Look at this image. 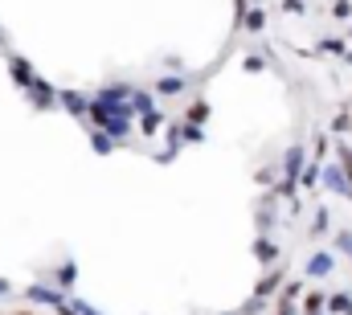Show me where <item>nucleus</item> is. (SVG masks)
Instances as JSON below:
<instances>
[{
	"instance_id": "obj_28",
	"label": "nucleus",
	"mask_w": 352,
	"mask_h": 315,
	"mask_svg": "<svg viewBox=\"0 0 352 315\" xmlns=\"http://www.w3.org/2000/svg\"><path fill=\"white\" fill-rule=\"evenodd\" d=\"M74 312H78V315H102L94 303H87V299H74Z\"/></svg>"
},
{
	"instance_id": "obj_5",
	"label": "nucleus",
	"mask_w": 352,
	"mask_h": 315,
	"mask_svg": "<svg viewBox=\"0 0 352 315\" xmlns=\"http://www.w3.org/2000/svg\"><path fill=\"white\" fill-rule=\"evenodd\" d=\"M58 107H62L66 115H74V119H82V123H87L90 94H82V90H58Z\"/></svg>"
},
{
	"instance_id": "obj_4",
	"label": "nucleus",
	"mask_w": 352,
	"mask_h": 315,
	"mask_svg": "<svg viewBox=\"0 0 352 315\" xmlns=\"http://www.w3.org/2000/svg\"><path fill=\"white\" fill-rule=\"evenodd\" d=\"M303 168H307V148H303V144L287 148V156H283V180H287V184H299Z\"/></svg>"
},
{
	"instance_id": "obj_34",
	"label": "nucleus",
	"mask_w": 352,
	"mask_h": 315,
	"mask_svg": "<svg viewBox=\"0 0 352 315\" xmlns=\"http://www.w3.org/2000/svg\"><path fill=\"white\" fill-rule=\"evenodd\" d=\"M221 315H238V312H221Z\"/></svg>"
},
{
	"instance_id": "obj_19",
	"label": "nucleus",
	"mask_w": 352,
	"mask_h": 315,
	"mask_svg": "<svg viewBox=\"0 0 352 315\" xmlns=\"http://www.w3.org/2000/svg\"><path fill=\"white\" fill-rule=\"evenodd\" d=\"M320 172H324V164H307L303 176H299V188H316L320 184Z\"/></svg>"
},
{
	"instance_id": "obj_32",
	"label": "nucleus",
	"mask_w": 352,
	"mask_h": 315,
	"mask_svg": "<svg viewBox=\"0 0 352 315\" xmlns=\"http://www.w3.org/2000/svg\"><path fill=\"white\" fill-rule=\"evenodd\" d=\"M8 291H12V283H8V279H0V295H8Z\"/></svg>"
},
{
	"instance_id": "obj_31",
	"label": "nucleus",
	"mask_w": 352,
	"mask_h": 315,
	"mask_svg": "<svg viewBox=\"0 0 352 315\" xmlns=\"http://www.w3.org/2000/svg\"><path fill=\"white\" fill-rule=\"evenodd\" d=\"M283 8L287 12H303V0H283Z\"/></svg>"
},
{
	"instance_id": "obj_8",
	"label": "nucleus",
	"mask_w": 352,
	"mask_h": 315,
	"mask_svg": "<svg viewBox=\"0 0 352 315\" xmlns=\"http://www.w3.org/2000/svg\"><path fill=\"white\" fill-rule=\"evenodd\" d=\"M131 94H135V86H131V82H115V86L94 90L90 98H94V102H131Z\"/></svg>"
},
{
	"instance_id": "obj_6",
	"label": "nucleus",
	"mask_w": 352,
	"mask_h": 315,
	"mask_svg": "<svg viewBox=\"0 0 352 315\" xmlns=\"http://www.w3.org/2000/svg\"><path fill=\"white\" fill-rule=\"evenodd\" d=\"M332 270H336V258H332L328 250H316V254L303 262V274H307V279H328Z\"/></svg>"
},
{
	"instance_id": "obj_11",
	"label": "nucleus",
	"mask_w": 352,
	"mask_h": 315,
	"mask_svg": "<svg viewBox=\"0 0 352 315\" xmlns=\"http://www.w3.org/2000/svg\"><path fill=\"white\" fill-rule=\"evenodd\" d=\"M131 111H135V119L156 115V111H160V107H156V90H140V86H135V94H131Z\"/></svg>"
},
{
	"instance_id": "obj_20",
	"label": "nucleus",
	"mask_w": 352,
	"mask_h": 315,
	"mask_svg": "<svg viewBox=\"0 0 352 315\" xmlns=\"http://www.w3.org/2000/svg\"><path fill=\"white\" fill-rule=\"evenodd\" d=\"M274 315H303V312H299V299L278 295V299H274Z\"/></svg>"
},
{
	"instance_id": "obj_35",
	"label": "nucleus",
	"mask_w": 352,
	"mask_h": 315,
	"mask_svg": "<svg viewBox=\"0 0 352 315\" xmlns=\"http://www.w3.org/2000/svg\"><path fill=\"white\" fill-rule=\"evenodd\" d=\"M16 315H33V312H16Z\"/></svg>"
},
{
	"instance_id": "obj_21",
	"label": "nucleus",
	"mask_w": 352,
	"mask_h": 315,
	"mask_svg": "<svg viewBox=\"0 0 352 315\" xmlns=\"http://www.w3.org/2000/svg\"><path fill=\"white\" fill-rule=\"evenodd\" d=\"M328 226H332V217H328V209H316V217H311V234H328Z\"/></svg>"
},
{
	"instance_id": "obj_7",
	"label": "nucleus",
	"mask_w": 352,
	"mask_h": 315,
	"mask_svg": "<svg viewBox=\"0 0 352 315\" xmlns=\"http://www.w3.org/2000/svg\"><path fill=\"white\" fill-rule=\"evenodd\" d=\"M8 74H12V82H16V90H29V82L37 78L33 62H29V58H21V54H12V58H8Z\"/></svg>"
},
{
	"instance_id": "obj_13",
	"label": "nucleus",
	"mask_w": 352,
	"mask_h": 315,
	"mask_svg": "<svg viewBox=\"0 0 352 315\" xmlns=\"http://www.w3.org/2000/svg\"><path fill=\"white\" fill-rule=\"evenodd\" d=\"M254 258H258L263 266H274V262H278V246H274L270 234H258V241H254Z\"/></svg>"
},
{
	"instance_id": "obj_1",
	"label": "nucleus",
	"mask_w": 352,
	"mask_h": 315,
	"mask_svg": "<svg viewBox=\"0 0 352 315\" xmlns=\"http://www.w3.org/2000/svg\"><path fill=\"white\" fill-rule=\"evenodd\" d=\"M25 303H37V307H66L70 299H66V291H58L54 283H29L25 287Z\"/></svg>"
},
{
	"instance_id": "obj_30",
	"label": "nucleus",
	"mask_w": 352,
	"mask_h": 315,
	"mask_svg": "<svg viewBox=\"0 0 352 315\" xmlns=\"http://www.w3.org/2000/svg\"><path fill=\"white\" fill-rule=\"evenodd\" d=\"M332 12H336V17H340V21H349L352 4H349V0H336V8H332Z\"/></svg>"
},
{
	"instance_id": "obj_17",
	"label": "nucleus",
	"mask_w": 352,
	"mask_h": 315,
	"mask_svg": "<svg viewBox=\"0 0 352 315\" xmlns=\"http://www.w3.org/2000/svg\"><path fill=\"white\" fill-rule=\"evenodd\" d=\"M205 119H209V102H205V98H197V102L184 111V123H192V127H205Z\"/></svg>"
},
{
	"instance_id": "obj_2",
	"label": "nucleus",
	"mask_w": 352,
	"mask_h": 315,
	"mask_svg": "<svg viewBox=\"0 0 352 315\" xmlns=\"http://www.w3.org/2000/svg\"><path fill=\"white\" fill-rule=\"evenodd\" d=\"M25 98H29V107H33V111H54V107H58V90H54L50 82L41 78V74H37V78L29 82Z\"/></svg>"
},
{
	"instance_id": "obj_18",
	"label": "nucleus",
	"mask_w": 352,
	"mask_h": 315,
	"mask_svg": "<svg viewBox=\"0 0 352 315\" xmlns=\"http://www.w3.org/2000/svg\"><path fill=\"white\" fill-rule=\"evenodd\" d=\"M270 226H274V197H266L258 209V234H270Z\"/></svg>"
},
{
	"instance_id": "obj_9",
	"label": "nucleus",
	"mask_w": 352,
	"mask_h": 315,
	"mask_svg": "<svg viewBox=\"0 0 352 315\" xmlns=\"http://www.w3.org/2000/svg\"><path fill=\"white\" fill-rule=\"evenodd\" d=\"M283 287H287V283H283V270H266L263 279H258V287H254V295L270 303V299H278V291H283Z\"/></svg>"
},
{
	"instance_id": "obj_23",
	"label": "nucleus",
	"mask_w": 352,
	"mask_h": 315,
	"mask_svg": "<svg viewBox=\"0 0 352 315\" xmlns=\"http://www.w3.org/2000/svg\"><path fill=\"white\" fill-rule=\"evenodd\" d=\"M180 135H184V148H188V144H201V140H205V131H201V127H192V123H180Z\"/></svg>"
},
{
	"instance_id": "obj_33",
	"label": "nucleus",
	"mask_w": 352,
	"mask_h": 315,
	"mask_svg": "<svg viewBox=\"0 0 352 315\" xmlns=\"http://www.w3.org/2000/svg\"><path fill=\"white\" fill-rule=\"evenodd\" d=\"M0 50H8V37H4V29H0Z\"/></svg>"
},
{
	"instance_id": "obj_27",
	"label": "nucleus",
	"mask_w": 352,
	"mask_h": 315,
	"mask_svg": "<svg viewBox=\"0 0 352 315\" xmlns=\"http://www.w3.org/2000/svg\"><path fill=\"white\" fill-rule=\"evenodd\" d=\"M349 127H352V119H349V115H336V119H332V131H336V135H344Z\"/></svg>"
},
{
	"instance_id": "obj_25",
	"label": "nucleus",
	"mask_w": 352,
	"mask_h": 315,
	"mask_svg": "<svg viewBox=\"0 0 352 315\" xmlns=\"http://www.w3.org/2000/svg\"><path fill=\"white\" fill-rule=\"evenodd\" d=\"M336 250L352 262V230H340V234H336Z\"/></svg>"
},
{
	"instance_id": "obj_22",
	"label": "nucleus",
	"mask_w": 352,
	"mask_h": 315,
	"mask_svg": "<svg viewBox=\"0 0 352 315\" xmlns=\"http://www.w3.org/2000/svg\"><path fill=\"white\" fill-rule=\"evenodd\" d=\"M336 164L344 168V176L352 180V148H349V144H340V148H336Z\"/></svg>"
},
{
	"instance_id": "obj_26",
	"label": "nucleus",
	"mask_w": 352,
	"mask_h": 315,
	"mask_svg": "<svg viewBox=\"0 0 352 315\" xmlns=\"http://www.w3.org/2000/svg\"><path fill=\"white\" fill-rule=\"evenodd\" d=\"M274 180H278V168H263V172H258V184H263V188H270Z\"/></svg>"
},
{
	"instance_id": "obj_24",
	"label": "nucleus",
	"mask_w": 352,
	"mask_h": 315,
	"mask_svg": "<svg viewBox=\"0 0 352 315\" xmlns=\"http://www.w3.org/2000/svg\"><path fill=\"white\" fill-rule=\"evenodd\" d=\"M263 307H266V299H258V295H250L242 307H238V315H263Z\"/></svg>"
},
{
	"instance_id": "obj_14",
	"label": "nucleus",
	"mask_w": 352,
	"mask_h": 315,
	"mask_svg": "<svg viewBox=\"0 0 352 315\" xmlns=\"http://www.w3.org/2000/svg\"><path fill=\"white\" fill-rule=\"evenodd\" d=\"M299 312H303V315H324V312H328V295L307 291V295H303V303H299Z\"/></svg>"
},
{
	"instance_id": "obj_16",
	"label": "nucleus",
	"mask_w": 352,
	"mask_h": 315,
	"mask_svg": "<svg viewBox=\"0 0 352 315\" xmlns=\"http://www.w3.org/2000/svg\"><path fill=\"white\" fill-rule=\"evenodd\" d=\"M242 29L263 33V29H266V12H263V8H242Z\"/></svg>"
},
{
	"instance_id": "obj_29",
	"label": "nucleus",
	"mask_w": 352,
	"mask_h": 315,
	"mask_svg": "<svg viewBox=\"0 0 352 315\" xmlns=\"http://www.w3.org/2000/svg\"><path fill=\"white\" fill-rule=\"evenodd\" d=\"M242 66H246V70H250V74H263V58H254V54H250V58H246V62H242Z\"/></svg>"
},
{
	"instance_id": "obj_12",
	"label": "nucleus",
	"mask_w": 352,
	"mask_h": 315,
	"mask_svg": "<svg viewBox=\"0 0 352 315\" xmlns=\"http://www.w3.org/2000/svg\"><path fill=\"white\" fill-rule=\"evenodd\" d=\"M188 90V78L184 74H164V78L156 82V94L160 98H176V94H184Z\"/></svg>"
},
{
	"instance_id": "obj_3",
	"label": "nucleus",
	"mask_w": 352,
	"mask_h": 315,
	"mask_svg": "<svg viewBox=\"0 0 352 315\" xmlns=\"http://www.w3.org/2000/svg\"><path fill=\"white\" fill-rule=\"evenodd\" d=\"M320 184H324L328 193H336V197L352 201V180L344 176V168H340V164H324V172H320Z\"/></svg>"
},
{
	"instance_id": "obj_15",
	"label": "nucleus",
	"mask_w": 352,
	"mask_h": 315,
	"mask_svg": "<svg viewBox=\"0 0 352 315\" xmlns=\"http://www.w3.org/2000/svg\"><path fill=\"white\" fill-rule=\"evenodd\" d=\"M90 148H94V156H111V152H115V140H111L107 131L90 127Z\"/></svg>"
},
{
	"instance_id": "obj_10",
	"label": "nucleus",
	"mask_w": 352,
	"mask_h": 315,
	"mask_svg": "<svg viewBox=\"0 0 352 315\" xmlns=\"http://www.w3.org/2000/svg\"><path fill=\"white\" fill-rule=\"evenodd\" d=\"M50 283H54L58 291H70V287L78 283V262H70V258H66L62 266H54V274H50Z\"/></svg>"
}]
</instances>
